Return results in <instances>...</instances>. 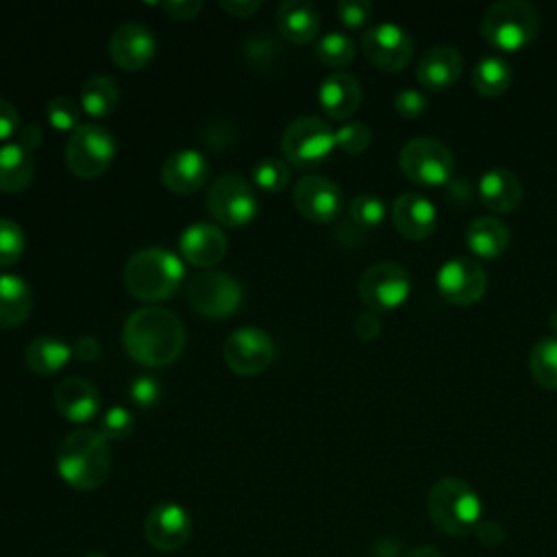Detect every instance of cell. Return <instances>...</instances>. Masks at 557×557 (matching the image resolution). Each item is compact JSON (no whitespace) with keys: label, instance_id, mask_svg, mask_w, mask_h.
Segmentation results:
<instances>
[{"label":"cell","instance_id":"ab89813d","mask_svg":"<svg viewBox=\"0 0 557 557\" xmlns=\"http://www.w3.org/2000/svg\"><path fill=\"white\" fill-rule=\"evenodd\" d=\"M244 52H246V57H248V61L252 63V65H257V67H272L274 65V59L278 57V46L270 39V37H265L263 33L261 35H257V37H250L248 41H246V48H244Z\"/></svg>","mask_w":557,"mask_h":557},{"label":"cell","instance_id":"5b68a950","mask_svg":"<svg viewBox=\"0 0 557 557\" xmlns=\"http://www.w3.org/2000/svg\"><path fill=\"white\" fill-rule=\"evenodd\" d=\"M540 13L527 0H498L481 20V35L498 50H518L535 39Z\"/></svg>","mask_w":557,"mask_h":557},{"label":"cell","instance_id":"8d00e7d4","mask_svg":"<svg viewBox=\"0 0 557 557\" xmlns=\"http://www.w3.org/2000/svg\"><path fill=\"white\" fill-rule=\"evenodd\" d=\"M26 248V237L15 220L0 218V268L13 265Z\"/></svg>","mask_w":557,"mask_h":557},{"label":"cell","instance_id":"ac0fdd59","mask_svg":"<svg viewBox=\"0 0 557 557\" xmlns=\"http://www.w3.org/2000/svg\"><path fill=\"white\" fill-rule=\"evenodd\" d=\"M178 248L185 261H189L196 268L209 270L224 259L226 237L218 224L194 222L181 233Z\"/></svg>","mask_w":557,"mask_h":557},{"label":"cell","instance_id":"60d3db41","mask_svg":"<svg viewBox=\"0 0 557 557\" xmlns=\"http://www.w3.org/2000/svg\"><path fill=\"white\" fill-rule=\"evenodd\" d=\"M128 394H131V398H133L135 405H139V407H152V405L159 400V396H161V385H159V381H157L154 376H150V374H139V376H135V379L131 381Z\"/></svg>","mask_w":557,"mask_h":557},{"label":"cell","instance_id":"d4e9b609","mask_svg":"<svg viewBox=\"0 0 557 557\" xmlns=\"http://www.w3.org/2000/svg\"><path fill=\"white\" fill-rule=\"evenodd\" d=\"M276 28L292 44H309L320 30V17L311 2L285 0L276 9Z\"/></svg>","mask_w":557,"mask_h":557},{"label":"cell","instance_id":"8992f818","mask_svg":"<svg viewBox=\"0 0 557 557\" xmlns=\"http://www.w3.org/2000/svg\"><path fill=\"white\" fill-rule=\"evenodd\" d=\"M335 148V131L318 115H300L292 120L281 137L283 157L298 165L311 168L324 161Z\"/></svg>","mask_w":557,"mask_h":557},{"label":"cell","instance_id":"2e32d148","mask_svg":"<svg viewBox=\"0 0 557 557\" xmlns=\"http://www.w3.org/2000/svg\"><path fill=\"white\" fill-rule=\"evenodd\" d=\"M144 535L154 550L174 553L183 548L191 535L189 511L170 500L154 505L144 520Z\"/></svg>","mask_w":557,"mask_h":557},{"label":"cell","instance_id":"1f68e13d","mask_svg":"<svg viewBox=\"0 0 557 557\" xmlns=\"http://www.w3.org/2000/svg\"><path fill=\"white\" fill-rule=\"evenodd\" d=\"M529 370L537 385L557 389V335L542 337L533 344L529 355Z\"/></svg>","mask_w":557,"mask_h":557},{"label":"cell","instance_id":"836d02e7","mask_svg":"<svg viewBox=\"0 0 557 557\" xmlns=\"http://www.w3.org/2000/svg\"><path fill=\"white\" fill-rule=\"evenodd\" d=\"M252 181L259 189L276 194L289 183V168L278 157H263L252 165Z\"/></svg>","mask_w":557,"mask_h":557},{"label":"cell","instance_id":"7bdbcfd3","mask_svg":"<svg viewBox=\"0 0 557 557\" xmlns=\"http://www.w3.org/2000/svg\"><path fill=\"white\" fill-rule=\"evenodd\" d=\"M335 11H337L339 20L346 26L357 28V26H363L370 20L372 2H368V0H339Z\"/></svg>","mask_w":557,"mask_h":557},{"label":"cell","instance_id":"7a4b0ae2","mask_svg":"<svg viewBox=\"0 0 557 557\" xmlns=\"http://www.w3.org/2000/svg\"><path fill=\"white\" fill-rule=\"evenodd\" d=\"M113 466L109 440L96 429H76L65 435L57 450V472L74 490L100 487Z\"/></svg>","mask_w":557,"mask_h":557},{"label":"cell","instance_id":"db71d44e","mask_svg":"<svg viewBox=\"0 0 557 557\" xmlns=\"http://www.w3.org/2000/svg\"><path fill=\"white\" fill-rule=\"evenodd\" d=\"M548 324H550V329L555 331V335H557V307L550 311V318H548Z\"/></svg>","mask_w":557,"mask_h":557},{"label":"cell","instance_id":"484cf974","mask_svg":"<svg viewBox=\"0 0 557 557\" xmlns=\"http://www.w3.org/2000/svg\"><path fill=\"white\" fill-rule=\"evenodd\" d=\"M509 239L511 235L507 224L494 215L474 218L466 228L468 248L483 259H494L503 255L509 246Z\"/></svg>","mask_w":557,"mask_h":557},{"label":"cell","instance_id":"5bb4252c","mask_svg":"<svg viewBox=\"0 0 557 557\" xmlns=\"http://www.w3.org/2000/svg\"><path fill=\"white\" fill-rule=\"evenodd\" d=\"M437 289L453 305H472L487 289V272L470 257H453L437 270Z\"/></svg>","mask_w":557,"mask_h":557},{"label":"cell","instance_id":"4fadbf2b","mask_svg":"<svg viewBox=\"0 0 557 557\" xmlns=\"http://www.w3.org/2000/svg\"><path fill=\"white\" fill-rule=\"evenodd\" d=\"M224 363L242 376L263 372L274 359V342L259 326H239L233 331L222 348Z\"/></svg>","mask_w":557,"mask_h":557},{"label":"cell","instance_id":"11a10c76","mask_svg":"<svg viewBox=\"0 0 557 557\" xmlns=\"http://www.w3.org/2000/svg\"><path fill=\"white\" fill-rule=\"evenodd\" d=\"M85 557H107V555H102V553H89V555H85Z\"/></svg>","mask_w":557,"mask_h":557},{"label":"cell","instance_id":"f5cc1de1","mask_svg":"<svg viewBox=\"0 0 557 557\" xmlns=\"http://www.w3.org/2000/svg\"><path fill=\"white\" fill-rule=\"evenodd\" d=\"M400 557H444L437 548H433V546H413V548H409V550H405Z\"/></svg>","mask_w":557,"mask_h":557},{"label":"cell","instance_id":"f546056e","mask_svg":"<svg viewBox=\"0 0 557 557\" xmlns=\"http://www.w3.org/2000/svg\"><path fill=\"white\" fill-rule=\"evenodd\" d=\"M472 85L479 94L487 98H496L505 94L511 85V65L498 54H487L479 59L472 70Z\"/></svg>","mask_w":557,"mask_h":557},{"label":"cell","instance_id":"9c48e42d","mask_svg":"<svg viewBox=\"0 0 557 557\" xmlns=\"http://www.w3.org/2000/svg\"><path fill=\"white\" fill-rule=\"evenodd\" d=\"M187 300L205 318H231L244 300V289L231 274L205 270L189 281Z\"/></svg>","mask_w":557,"mask_h":557},{"label":"cell","instance_id":"b9f144b4","mask_svg":"<svg viewBox=\"0 0 557 557\" xmlns=\"http://www.w3.org/2000/svg\"><path fill=\"white\" fill-rule=\"evenodd\" d=\"M426 104H429V98L420 91V89H400L396 96H394V109L398 115L403 117H418L426 111Z\"/></svg>","mask_w":557,"mask_h":557},{"label":"cell","instance_id":"d590c367","mask_svg":"<svg viewBox=\"0 0 557 557\" xmlns=\"http://www.w3.org/2000/svg\"><path fill=\"white\" fill-rule=\"evenodd\" d=\"M81 104L70 96H54L46 107V117L57 131H76L81 126Z\"/></svg>","mask_w":557,"mask_h":557},{"label":"cell","instance_id":"e0dca14e","mask_svg":"<svg viewBox=\"0 0 557 557\" xmlns=\"http://www.w3.org/2000/svg\"><path fill=\"white\" fill-rule=\"evenodd\" d=\"M157 52L154 35L139 22H126L117 26L109 39V54L120 70L139 72Z\"/></svg>","mask_w":557,"mask_h":557},{"label":"cell","instance_id":"3957f363","mask_svg":"<svg viewBox=\"0 0 557 557\" xmlns=\"http://www.w3.org/2000/svg\"><path fill=\"white\" fill-rule=\"evenodd\" d=\"M185 276L183 261L165 248H141L124 265V283L131 296L144 302L170 298Z\"/></svg>","mask_w":557,"mask_h":557},{"label":"cell","instance_id":"8fae6325","mask_svg":"<svg viewBox=\"0 0 557 557\" xmlns=\"http://www.w3.org/2000/svg\"><path fill=\"white\" fill-rule=\"evenodd\" d=\"M409 292V272L394 261L372 263L363 270L359 278V298L374 313L396 309L407 300Z\"/></svg>","mask_w":557,"mask_h":557},{"label":"cell","instance_id":"d6a6232c","mask_svg":"<svg viewBox=\"0 0 557 557\" xmlns=\"http://www.w3.org/2000/svg\"><path fill=\"white\" fill-rule=\"evenodd\" d=\"M355 41L350 35L342 33V30H331L326 35H322L315 44V57L331 65V67H344L355 59Z\"/></svg>","mask_w":557,"mask_h":557},{"label":"cell","instance_id":"e575fe53","mask_svg":"<svg viewBox=\"0 0 557 557\" xmlns=\"http://www.w3.org/2000/svg\"><path fill=\"white\" fill-rule=\"evenodd\" d=\"M385 202L374 194H357L348 205L350 220L361 228H376L385 220Z\"/></svg>","mask_w":557,"mask_h":557},{"label":"cell","instance_id":"f6af8a7d","mask_svg":"<svg viewBox=\"0 0 557 557\" xmlns=\"http://www.w3.org/2000/svg\"><path fill=\"white\" fill-rule=\"evenodd\" d=\"M352 329H355V335H357L359 339L370 342V339H374V337L381 333V315L368 309V311H363V313H359V315L355 318Z\"/></svg>","mask_w":557,"mask_h":557},{"label":"cell","instance_id":"c3c4849f","mask_svg":"<svg viewBox=\"0 0 557 557\" xmlns=\"http://www.w3.org/2000/svg\"><path fill=\"white\" fill-rule=\"evenodd\" d=\"M202 2L198 0H174V2H163L161 9L170 13L174 20H191L198 11H202Z\"/></svg>","mask_w":557,"mask_h":557},{"label":"cell","instance_id":"4dcf8cb0","mask_svg":"<svg viewBox=\"0 0 557 557\" xmlns=\"http://www.w3.org/2000/svg\"><path fill=\"white\" fill-rule=\"evenodd\" d=\"M78 104L91 117L109 115L117 104V83L104 74L87 78L81 87Z\"/></svg>","mask_w":557,"mask_h":557},{"label":"cell","instance_id":"7402d4cb","mask_svg":"<svg viewBox=\"0 0 557 557\" xmlns=\"http://www.w3.org/2000/svg\"><path fill=\"white\" fill-rule=\"evenodd\" d=\"M207 159L194 150L183 148L172 152L161 165V183L174 194H191L207 181Z\"/></svg>","mask_w":557,"mask_h":557},{"label":"cell","instance_id":"f35d334b","mask_svg":"<svg viewBox=\"0 0 557 557\" xmlns=\"http://www.w3.org/2000/svg\"><path fill=\"white\" fill-rule=\"evenodd\" d=\"M133 424V416L126 407H111L104 411L98 431L104 440H124L131 435Z\"/></svg>","mask_w":557,"mask_h":557},{"label":"cell","instance_id":"bcb514c9","mask_svg":"<svg viewBox=\"0 0 557 557\" xmlns=\"http://www.w3.org/2000/svg\"><path fill=\"white\" fill-rule=\"evenodd\" d=\"M20 131V113L13 102L0 98V141L11 139Z\"/></svg>","mask_w":557,"mask_h":557},{"label":"cell","instance_id":"74e56055","mask_svg":"<svg viewBox=\"0 0 557 557\" xmlns=\"http://www.w3.org/2000/svg\"><path fill=\"white\" fill-rule=\"evenodd\" d=\"M372 141V131L366 122L359 120H348L335 128V146L342 148L348 154H359L363 152Z\"/></svg>","mask_w":557,"mask_h":557},{"label":"cell","instance_id":"4316f807","mask_svg":"<svg viewBox=\"0 0 557 557\" xmlns=\"http://www.w3.org/2000/svg\"><path fill=\"white\" fill-rule=\"evenodd\" d=\"M35 174L33 152L17 141H7L0 146V191L17 194L22 191Z\"/></svg>","mask_w":557,"mask_h":557},{"label":"cell","instance_id":"ffe728a7","mask_svg":"<svg viewBox=\"0 0 557 557\" xmlns=\"http://www.w3.org/2000/svg\"><path fill=\"white\" fill-rule=\"evenodd\" d=\"M392 222L403 237L424 239L435 231L437 213L426 196L418 191H405L392 205Z\"/></svg>","mask_w":557,"mask_h":557},{"label":"cell","instance_id":"ba28073f","mask_svg":"<svg viewBox=\"0 0 557 557\" xmlns=\"http://www.w3.org/2000/svg\"><path fill=\"white\" fill-rule=\"evenodd\" d=\"M398 165L413 183L442 185L448 183L455 172V157L453 150L435 137H413L400 148Z\"/></svg>","mask_w":557,"mask_h":557},{"label":"cell","instance_id":"30bf717a","mask_svg":"<svg viewBox=\"0 0 557 557\" xmlns=\"http://www.w3.org/2000/svg\"><path fill=\"white\" fill-rule=\"evenodd\" d=\"M207 209L218 224L239 228L257 215V196L248 181L237 174H224L211 183Z\"/></svg>","mask_w":557,"mask_h":557},{"label":"cell","instance_id":"f907efd6","mask_svg":"<svg viewBox=\"0 0 557 557\" xmlns=\"http://www.w3.org/2000/svg\"><path fill=\"white\" fill-rule=\"evenodd\" d=\"M20 146H24L26 150H35L37 146H39V141H41V126L39 124H26V126H22L20 131H17V139H15Z\"/></svg>","mask_w":557,"mask_h":557},{"label":"cell","instance_id":"83f0119b","mask_svg":"<svg viewBox=\"0 0 557 557\" xmlns=\"http://www.w3.org/2000/svg\"><path fill=\"white\" fill-rule=\"evenodd\" d=\"M33 309L30 285L17 274H0V326L22 324Z\"/></svg>","mask_w":557,"mask_h":557},{"label":"cell","instance_id":"d6986e66","mask_svg":"<svg viewBox=\"0 0 557 557\" xmlns=\"http://www.w3.org/2000/svg\"><path fill=\"white\" fill-rule=\"evenodd\" d=\"M54 407L70 422L85 424L98 416L100 394L85 376H67L54 387Z\"/></svg>","mask_w":557,"mask_h":557},{"label":"cell","instance_id":"f1b7e54d","mask_svg":"<svg viewBox=\"0 0 557 557\" xmlns=\"http://www.w3.org/2000/svg\"><path fill=\"white\" fill-rule=\"evenodd\" d=\"M70 357L72 346L54 335L35 337L24 352V361L35 374H54L70 361Z\"/></svg>","mask_w":557,"mask_h":557},{"label":"cell","instance_id":"7dc6e473","mask_svg":"<svg viewBox=\"0 0 557 557\" xmlns=\"http://www.w3.org/2000/svg\"><path fill=\"white\" fill-rule=\"evenodd\" d=\"M72 355L85 363L98 359L100 355V342L94 335H78L72 344Z\"/></svg>","mask_w":557,"mask_h":557},{"label":"cell","instance_id":"9a60e30c","mask_svg":"<svg viewBox=\"0 0 557 557\" xmlns=\"http://www.w3.org/2000/svg\"><path fill=\"white\" fill-rule=\"evenodd\" d=\"M294 207L311 222H333L344 209V196L339 185L318 174H305L296 181L292 191Z\"/></svg>","mask_w":557,"mask_h":557},{"label":"cell","instance_id":"cb8c5ba5","mask_svg":"<svg viewBox=\"0 0 557 557\" xmlns=\"http://www.w3.org/2000/svg\"><path fill=\"white\" fill-rule=\"evenodd\" d=\"M479 196L487 209L509 213L522 200V183L509 168H492L479 181Z\"/></svg>","mask_w":557,"mask_h":557},{"label":"cell","instance_id":"816d5d0a","mask_svg":"<svg viewBox=\"0 0 557 557\" xmlns=\"http://www.w3.org/2000/svg\"><path fill=\"white\" fill-rule=\"evenodd\" d=\"M370 555H376V557H400L403 555V544L394 537H381L379 542L372 544V550Z\"/></svg>","mask_w":557,"mask_h":557},{"label":"cell","instance_id":"7c38bea8","mask_svg":"<svg viewBox=\"0 0 557 557\" xmlns=\"http://www.w3.org/2000/svg\"><path fill=\"white\" fill-rule=\"evenodd\" d=\"M361 50L374 67L383 72H398L411 61L413 41L396 22H379L361 35Z\"/></svg>","mask_w":557,"mask_h":557},{"label":"cell","instance_id":"9f6ffc18","mask_svg":"<svg viewBox=\"0 0 557 557\" xmlns=\"http://www.w3.org/2000/svg\"><path fill=\"white\" fill-rule=\"evenodd\" d=\"M370 557H376V555H370Z\"/></svg>","mask_w":557,"mask_h":557},{"label":"cell","instance_id":"603a6c76","mask_svg":"<svg viewBox=\"0 0 557 557\" xmlns=\"http://www.w3.org/2000/svg\"><path fill=\"white\" fill-rule=\"evenodd\" d=\"M322 111L333 120H348L361 104V85L350 72H331L318 89Z\"/></svg>","mask_w":557,"mask_h":557},{"label":"cell","instance_id":"52a82bcc","mask_svg":"<svg viewBox=\"0 0 557 557\" xmlns=\"http://www.w3.org/2000/svg\"><path fill=\"white\" fill-rule=\"evenodd\" d=\"M113 157L115 139L104 126L85 122L70 133L65 144V163L72 174L81 178H96L111 165Z\"/></svg>","mask_w":557,"mask_h":557},{"label":"cell","instance_id":"6da1fadb","mask_svg":"<svg viewBox=\"0 0 557 557\" xmlns=\"http://www.w3.org/2000/svg\"><path fill=\"white\" fill-rule=\"evenodd\" d=\"M122 344L126 355L141 366H170L183 352L185 326L170 309L141 307L126 318Z\"/></svg>","mask_w":557,"mask_h":557},{"label":"cell","instance_id":"681fc988","mask_svg":"<svg viewBox=\"0 0 557 557\" xmlns=\"http://www.w3.org/2000/svg\"><path fill=\"white\" fill-rule=\"evenodd\" d=\"M220 7L233 17H250L263 7V2L261 0H222Z\"/></svg>","mask_w":557,"mask_h":557},{"label":"cell","instance_id":"ee69618b","mask_svg":"<svg viewBox=\"0 0 557 557\" xmlns=\"http://www.w3.org/2000/svg\"><path fill=\"white\" fill-rule=\"evenodd\" d=\"M472 533L485 548H498L505 542V529L496 520H481Z\"/></svg>","mask_w":557,"mask_h":557},{"label":"cell","instance_id":"277c9868","mask_svg":"<svg viewBox=\"0 0 557 557\" xmlns=\"http://www.w3.org/2000/svg\"><path fill=\"white\" fill-rule=\"evenodd\" d=\"M426 509L433 524L453 537H463L481 522V498L476 490L459 479L444 476L429 490Z\"/></svg>","mask_w":557,"mask_h":557},{"label":"cell","instance_id":"44dd1931","mask_svg":"<svg viewBox=\"0 0 557 557\" xmlns=\"http://www.w3.org/2000/svg\"><path fill=\"white\" fill-rule=\"evenodd\" d=\"M463 70L461 52L455 46L440 44L424 50L418 59L416 78L426 89H446L450 87Z\"/></svg>","mask_w":557,"mask_h":557}]
</instances>
